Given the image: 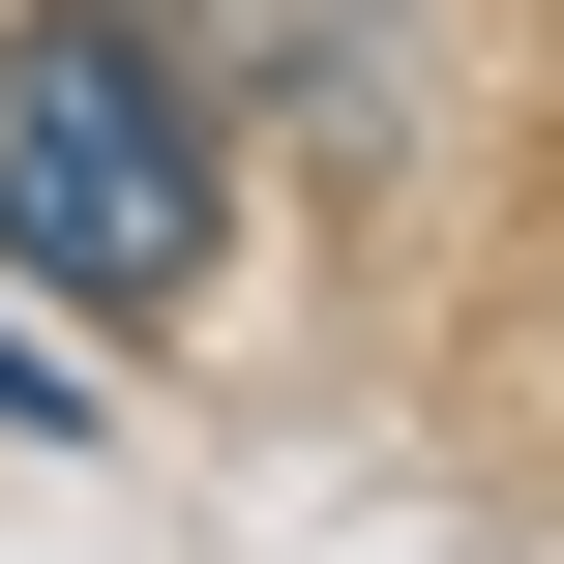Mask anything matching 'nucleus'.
Returning a JSON list of instances; mask_svg holds the SVG:
<instances>
[{"label": "nucleus", "instance_id": "obj_1", "mask_svg": "<svg viewBox=\"0 0 564 564\" xmlns=\"http://www.w3.org/2000/svg\"><path fill=\"white\" fill-rule=\"evenodd\" d=\"M0 268L30 297H208V30L178 0H30L0 30Z\"/></svg>", "mask_w": 564, "mask_h": 564}, {"label": "nucleus", "instance_id": "obj_2", "mask_svg": "<svg viewBox=\"0 0 564 564\" xmlns=\"http://www.w3.org/2000/svg\"><path fill=\"white\" fill-rule=\"evenodd\" d=\"M208 30H238V59H268V89H297V119H327V149H357V119H387V0H208Z\"/></svg>", "mask_w": 564, "mask_h": 564}]
</instances>
